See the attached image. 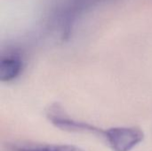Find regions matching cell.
Wrapping results in <instances>:
<instances>
[{"mask_svg":"<svg viewBox=\"0 0 152 151\" xmlns=\"http://www.w3.org/2000/svg\"><path fill=\"white\" fill-rule=\"evenodd\" d=\"M102 139L112 151H132L143 142L144 133L137 126H115L104 129Z\"/></svg>","mask_w":152,"mask_h":151,"instance_id":"6da1fadb","label":"cell"},{"mask_svg":"<svg viewBox=\"0 0 152 151\" xmlns=\"http://www.w3.org/2000/svg\"><path fill=\"white\" fill-rule=\"evenodd\" d=\"M46 117L51 124L62 131L77 133L94 134L101 138H102L104 133V130L102 128H99L87 122L80 121L73 118L72 117H69L61 109V107L57 104H53L48 108Z\"/></svg>","mask_w":152,"mask_h":151,"instance_id":"7a4b0ae2","label":"cell"},{"mask_svg":"<svg viewBox=\"0 0 152 151\" xmlns=\"http://www.w3.org/2000/svg\"><path fill=\"white\" fill-rule=\"evenodd\" d=\"M100 1L102 0H67L55 15V21L59 25L61 38L68 37L72 25L83 11Z\"/></svg>","mask_w":152,"mask_h":151,"instance_id":"3957f363","label":"cell"},{"mask_svg":"<svg viewBox=\"0 0 152 151\" xmlns=\"http://www.w3.org/2000/svg\"><path fill=\"white\" fill-rule=\"evenodd\" d=\"M24 66V60L19 53L12 52L4 54L0 61V80L3 83L14 81L21 75Z\"/></svg>","mask_w":152,"mask_h":151,"instance_id":"277c9868","label":"cell"},{"mask_svg":"<svg viewBox=\"0 0 152 151\" xmlns=\"http://www.w3.org/2000/svg\"><path fill=\"white\" fill-rule=\"evenodd\" d=\"M12 151H85L70 144H45V143H19L11 147Z\"/></svg>","mask_w":152,"mask_h":151,"instance_id":"5b68a950","label":"cell"}]
</instances>
